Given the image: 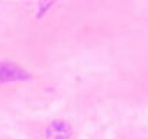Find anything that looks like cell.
Returning a JSON list of instances; mask_svg holds the SVG:
<instances>
[{
  "label": "cell",
  "mask_w": 148,
  "mask_h": 139,
  "mask_svg": "<svg viewBox=\"0 0 148 139\" xmlns=\"http://www.w3.org/2000/svg\"><path fill=\"white\" fill-rule=\"evenodd\" d=\"M28 77H29V74L23 68H21L15 64H10V62H0V84L26 80Z\"/></svg>",
  "instance_id": "cell-1"
},
{
  "label": "cell",
  "mask_w": 148,
  "mask_h": 139,
  "mask_svg": "<svg viewBox=\"0 0 148 139\" xmlns=\"http://www.w3.org/2000/svg\"><path fill=\"white\" fill-rule=\"evenodd\" d=\"M71 127L64 122H54L47 129V139H70Z\"/></svg>",
  "instance_id": "cell-2"
}]
</instances>
